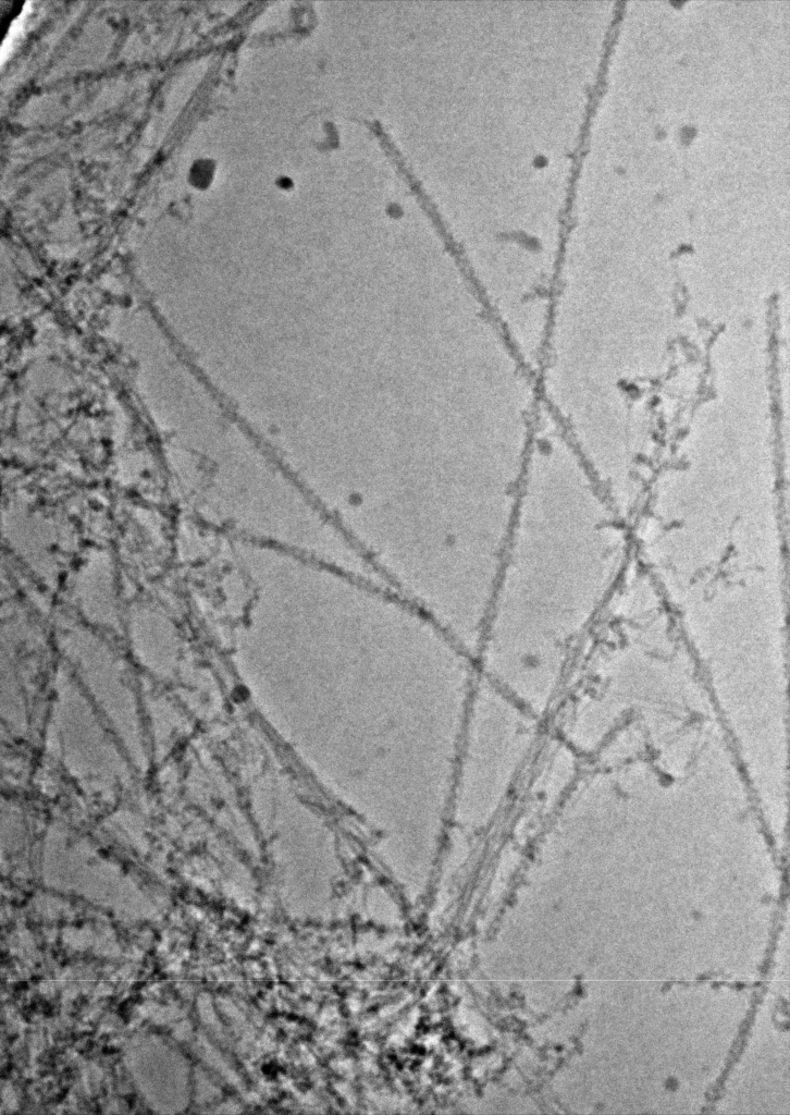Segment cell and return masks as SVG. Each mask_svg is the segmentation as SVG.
<instances>
[{
  "instance_id": "6da1fadb",
  "label": "cell",
  "mask_w": 790,
  "mask_h": 1115,
  "mask_svg": "<svg viewBox=\"0 0 790 1115\" xmlns=\"http://www.w3.org/2000/svg\"><path fill=\"white\" fill-rule=\"evenodd\" d=\"M607 550L592 488L553 442L535 441L477 652L492 685L524 709L546 702L601 595Z\"/></svg>"
},
{
  "instance_id": "7a4b0ae2",
  "label": "cell",
  "mask_w": 790,
  "mask_h": 1115,
  "mask_svg": "<svg viewBox=\"0 0 790 1115\" xmlns=\"http://www.w3.org/2000/svg\"><path fill=\"white\" fill-rule=\"evenodd\" d=\"M526 709L492 684L472 690L455 770L449 816L478 831L495 817L533 740Z\"/></svg>"
}]
</instances>
